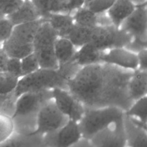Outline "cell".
Segmentation results:
<instances>
[{"instance_id": "obj_35", "label": "cell", "mask_w": 147, "mask_h": 147, "mask_svg": "<svg viewBox=\"0 0 147 147\" xmlns=\"http://www.w3.org/2000/svg\"><path fill=\"white\" fill-rule=\"evenodd\" d=\"M87 0H71L70 1V14H73L74 11L81 8L84 6Z\"/></svg>"}, {"instance_id": "obj_37", "label": "cell", "mask_w": 147, "mask_h": 147, "mask_svg": "<svg viewBox=\"0 0 147 147\" xmlns=\"http://www.w3.org/2000/svg\"><path fill=\"white\" fill-rule=\"evenodd\" d=\"M8 95V94H7ZM7 95H0V109H1V106H2L3 103H4V100L7 98Z\"/></svg>"}, {"instance_id": "obj_3", "label": "cell", "mask_w": 147, "mask_h": 147, "mask_svg": "<svg viewBox=\"0 0 147 147\" xmlns=\"http://www.w3.org/2000/svg\"><path fill=\"white\" fill-rule=\"evenodd\" d=\"M68 80L57 69L40 67L30 74L22 76L19 79L14 90V95L17 98L22 94L30 91L53 89L55 88L67 89Z\"/></svg>"}, {"instance_id": "obj_13", "label": "cell", "mask_w": 147, "mask_h": 147, "mask_svg": "<svg viewBox=\"0 0 147 147\" xmlns=\"http://www.w3.org/2000/svg\"><path fill=\"white\" fill-rule=\"evenodd\" d=\"M124 129L127 146L147 147V131L126 114Z\"/></svg>"}, {"instance_id": "obj_7", "label": "cell", "mask_w": 147, "mask_h": 147, "mask_svg": "<svg viewBox=\"0 0 147 147\" xmlns=\"http://www.w3.org/2000/svg\"><path fill=\"white\" fill-rule=\"evenodd\" d=\"M69 119L57 106L54 100L51 99L39 111L37 118V128L32 134L42 136L55 132L63 127Z\"/></svg>"}, {"instance_id": "obj_4", "label": "cell", "mask_w": 147, "mask_h": 147, "mask_svg": "<svg viewBox=\"0 0 147 147\" xmlns=\"http://www.w3.org/2000/svg\"><path fill=\"white\" fill-rule=\"evenodd\" d=\"M125 111L115 106L86 108L78 122L83 137L90 139L94 135L110 125L124 119Z\"/></svg>"}, {"instance_id": "obj_19", "label": "cell", "mask_w": 147, "mask_h": 147, "mask_svg": "<svg viewBox=\"0 0 147 147\" xmlns=\"http://www.w3.org/2000/svg\"><path fill=\"white\" fill-rule=\"evenodd\" d=\"M47 21L57 32L58 37H67L76 23L73 15L70 13H51Z\"/></svg>"}, {"instance_id": "obj_1", "label": "cell", "mask_w": 147, "mask_h": 147, "mask_svg": "<svg viewBox=\"0 0 147 147\" xmlns=\"http://www.w3.org/2000/svg\"><path fill=\"white\" fill-rule=\"evenodd\" d=\"M134 71L104 63L83 66L68 81L67 90L86 108L115 106L126 112L134 103L128 90Z\"/></svg>"}, {"instance_id": "obj_33", "label": "cell", "mask_w": 147, "mask_h": 147, "mask_svg": "<svg viewBox=\"0 0 147 147\" xmlns=\"http://www.w3.org/2000/svg\"><path fill=\"white\" fill-rule=\"evenodd\" d=\"M9 57L2 46L0 47V73L7 72V66Z\"/></svg>"}, {"instance_id": "obj_20", "label": "cell", "mask_w": 147, "mask_h": 147, "mask_svg": "<svg viewBox=\"0 0 147 147\" xmlns=\"http://www.w3.org/2000/svg\"><path fill=\"white\" fill-rule=\"evenodd\" d=\"M77 50V47L68 38L57 37L55 43V53L59 65L73 60Z\"/></svg>"}, {"instance_id": "obj_6", "label": "cell", "mask_w": 147, "mask_h": 147, "mask_svg": "<svg viewBox=\"0 0 147 147\" xmlns=\"http://www.w3.org/2000/svg\"><path fill=\"white\" fill-rule=\"evenodd\" d=\"M132 40V37L120 27L113 24L94 27L90 42L99 51H106L115 47H126Z\"/></svg>"}, {"instance_id": "obj_23", "label": "cell", "mask_w": 147, "mask_h": 147, "mask_svg": "<svg viewBox=\"0 0 147 147\" xmlns=\"http://www.w3.org/2000/svg\"><path fill=\"white\" fill-rule=\"evenodd\" d=\"M93 30V28L82 27L76 24L66 38H68L77 48H80L90 42Z\"/></svg>"}, {"instance_id": "obj_25", "label": "cell", "mask_w": 147, "mask_h": 147, "mask_svg": "<svg viewBox=\"0 0 147 147\" xmlns=\"http://www.w3.org/2000/svg\"><path fill=\"white\" fill-rule=\"evenodd\" d=\"M19 79L7 72L0 73V95H7L14 92Z\"/></svg>"}, {"instance_id": "obj_18", "label": "cell", "mask_w": 147, "mask_h": 147, "mask_svg": "<svg viewBox=\"0 0 147 147\" xmlns=\"http://www.w3.org/2000/svg\"><path fill=\"white\" fill-rule=\"evenodd\" d=\"M14 25L30 22L42 19L31 0L24 1L23 4L14 12L7 16Z\"/></svg>"}, {"instance_id": "obj_39", "label": "cell", "mask_w": 147, "mask_h": 147, "mask_svg": "<svg viewBox=\"0 0 147 147\" xmlns=\"http://www.w3.org/2000/svg\"><path fill=\"white\" fill-rule=\"evenodd\" d=\"M5 17V16L4 15V14H2V13L1 12V11H0V19H1V18H3V17Z\"/></svg>"}, {"instance_id": "obj_40", "label": "cell", "mask_w": 147, "mask_h": 147, "mask_svg": "<svg viewBox=\"0 0 147 147\" xmlns=\"http://www.w3.org/2000/svg\"><path fill=\"white\" fill-rule=\"evenodd\" d=\"M144 4H146V5L147 6V0H146V2H145V3H144Z\"/></svg>"}, {"instance_id": "obj_38", "label": "cell", "mask_w": 147, "mask_h": 147, "mask_svg": "<svg viewBox=\"0 0 147 147\" xmlns=\"http://www.w3.org/2000/svg\"><path fill=\"white\" fill-rule=\"evenodd\" d=\"M131 1H133L136 5H137V4H144V3L146 1V0H131Z\"/></svg>"}, {"instance_id": "obj_16", "label": "cell", "mask_w": 147, "mask_h": 147, "mask_svg": "<svg viewBox=\"0 0 147 147\" xmlns=\"http://www.w3.org/2000/svg\"><path fill=\"white\" fill-rule=\"evenodd\" d=\"M129 95L134 102L147 95V70H137L133 72L128 86Z\"/></svg>"}, {"instance_id": "obj_9", "label": "cell", "mask_w": 147, "mask_h": 147, "mask_svg": "<svg viewBox=\"0 0 147 147\" xmlns=\"http://www.w3.org/2000/svg\"><path fill=\"white\" fill-rule=\"evenodd\" d=\"M53 100L58 109L70 120L79 122L86 111V106L78 100L67 89H53Z\"/></svg>"}, {"instance_id": "obj_42", "label": "cell", "mask_w": 147, "mask_h": 147, "mask_svg": "<svg viewBox=\"0 0 147 147\" xmlns=\"http://www.w3.org/2000/svg\"><path fill=\"white\" fill-rule=\"evenodd\" d=\"M23 1H26V0H23Z\"/></svg>"}, {"instance_id": "obj_24", "label": "cell", "mask_w": 147, "mask_h": 147, "mask_svg": "<svg viewBox=\"0 0 147 147\" xmlns=\"http://www.w3.org/2000/svg\"><path fill=\"white\" fill-rule=\"evenodd\" d=\"M125 114L141 123H147V95L135 100Z\"/></svg>"}, {"instance_id": "obj_27", "label": "cell", "mask_w": 147, "mask_h": 147, "mask_svg": "<svg viewBox=\"0 0 147 147\" xmlns=\"http://www.w3.org/2000/svg\"><path fill=\"white\" fill-rule=\"evenodd\" d=\"M14 132V123L9 116L0 113V144Z\"/></svg>"}, {"instance_id": "obj_14", "label": "cell", "mask_w": 147, "mask_h": 147, "mask_svg": "<svg viewBox=\"0 0 147 147\" xmlns=\"http://www.w3.org/2000/svg\"><path fill=\"white\" fill-rule=\"evenodd\" d=\"M44 19L14 25L10 38L24 44H33L36 34Z\"/></svg>"}, {"instance_id": "obj_28", "label": "cell", "mask_w": 147, "mask_h": 147, "mask_svg": "<svg viewBox=\"0 0 147 147\" xmlns=\"http://www.w3.org/2000/svg\"><path fill=\"white\" fill-rule=\"evenodd\" d=\"M21 60L23 76L34 73L40 67L38 58L34 52L26 57H23L22 59H21Z\"/></svg>"}, {"instance_id": "obj_41", "label": "cell", "mask_w": 147, "mask_h": 147, "mask_svg": "<svg viewBox=\"0 0 147 147\" xmlns=\"http://www.w3.org/2000/svg\"><path fill=\"white\" fill-rule=\"evenodd\" d=\"M1 46H2V45H0V47H1Z\"/></svg>"}, {"instance_id": "obj_34", "label": "cell", "mask_w": 147, "mask_h": 147, "mask_svg": "<svg viewBox=\"0 0 147 147\" xmlns=\"http://www.w3.org/2000/svg\"><path fill=\"white\" fill-rule=\"evenodd\" d=\"M139 59V69L147 70V48L137 53Z\"/></svg>"}, {"instance_id": "obj_21", "label": "cell", "mask_w": 147, "mask_h": 147, "mask_svg": "<svg viewBox=\"0 0 147 147\" xmlns=\"http://www.w3.org/2000/svg\"><path fill=\"white\" fill-rule=\"evenodd\" d=\"M101 51L98 50L90 44H87L78 48L74 60L80 67L100 63H101Z\"/></svg>"}, {"instance_id": "obj_29", "label": "cell", "mask_w": 147, "mask_h": 147, "mask_svg": "<svg viewBox=\"0 0 147 147\" xmlns=\"http://www.w3.org/2000/svg\"><path fill=\"white\" fill-rule=\"evenodd\" d=\"M14 25L7 17L0 19V45H2L12 34Z\"/></svg>"}, {"instance_id": "obj_15", "label": "cell", "mask_w": 147, "mask_h": 147, "mask_svg": "<svg viewBox=\"0 0 147 147\" xmlns=\"http://www.w3.org/2000/svg\"><path fill=\"white\" fill-rule=\"evenodd\" d=\"M136 4L131 0H116L112 7L108 10L112 24L116 27H120L123 22L133 13Z\"/></svg>"}, {"instance_id": "obj_12", "label": "cell", "mask_w": 147, "mask_h": 147, "mask_svg": "<svg viewBox=\"0 0 147 147\" xmlns=\"http://www.w3.org/2000/svg\"><path fill=\"white\" fill-rule=\"evenodd\" d=\"M101 63L113 65L130 70L139 69L137 53L126 47H115L102 52Z\"/></svg>"}, {"instance_id": "obj_22", "label": "cell", "mask_w": 147, "mask_h": 147, "mask_svg": "<svg viewBox=\"0 0 147 147\" xmlns=\"http://www.w3.org/2000/svg\"><path fill=\"white\" fill-rule=\"evenodd\" d=\"M2 47L9 57L22 59L34 52L33 44H24L9 38L2 44Z\"/></svg>"}, {"instance_id": "obj_5", "label": "cell", "mask_w": 147, "mask_h": 147, "mask_svg": "<svg viewBox=\"0 0 147 147\" xmlns=\"http://www.w3.org/2000/svg\"><path fill=\"white\" fill-rule=\"evenodd\" d=\"M57 37V32L48 21L44 20L36 34L33 42L34 53L38 58L42 68H58L59 63L55 53V43Z\"/></svg>"}, {"instance_id": "obj_31", "label": "cell", "mask_w": 147, "mask_h": 147, "mask_svg": "<svg viewBox=\"0 0 147 147\" xmlns=\"http://www.w3.org/2000/svg\"><path fill=\"white\" fill-rule=\"evenodd\" d=\"M7 72L15 77L22 78L23 76L22 60L20 58L9 57L7 66Z\"/></svg>"}, {"instance_id": "obj_8", "label": "cell", "mask_w": 147, "mask_h": 147, "mask_svg": "<svg viewBox=\"0 0 147 147\" xmlns=\"http://www.w3.org/2000/svg\"><path fill=\"white\" fill-rule=\"evenodd\" d=\"M82 136L78 122L69 119L62 128L43 136L45 146H74Z\"/></svg>"}, {"instance_id": "obj_11", "label": "cell", "mask_w": 147, "mask_h": 147, "mask_svg": "<svg viewBox=\"0 0 147 147\" xmlns=\"http://www.w3.org/2000/svg\"><path fill=\"white\" fill-rule=\"evenodd\" d=\"M129 33L132 39L147 41V6L137 4L131 14L120 27Z\"/></svg>"}, {"instance_id": "obj_10", "label": "cell", "mask_w": 147, "mask_h": 147, "mask_svg": "<svg viewBox=\"0 0 147 147\" xmlns=\"http://www.w3.org/2000/svg\"><path fill=\"white\" fill-rule=\"evenodd\" d=\"M90 141L92 146H127L124 129V119L100 131L94 135Z\"/></svg>"}, {"instance_id": "obj_2", "label": "cell", "mask_w": 147, "mask_h": 147, "mask_svg": "<svg viewBox=\"0 0 147 147\" xmlns=\"http://www.w3.org/2000/svg\"><path fill=\"white\" fill-rule=\"evenodd\" d=\"M53 98V89L27 92L19 96L16 103L15 112L11 117L14 131L32 134L37 128L39 111Z\"/></svg>"}, {"instance_id": "obj_26", "label": "cell", "mask_w": 147, "mask_h": 147, "mask_svg": "<svg viewBox=\"0 0 147 147\" xmlns=\"http://www.w3.org/2000/svg\"><path fill=\"white\" fill-rule=\"evenodd\" d=\"M116 0H87L83 7L96 14L107 12Z\"/></svg>"}, {"instance_id": "obj_30", "label": "cell", "mask_w": 147, "mask_h": 147, "mask_svg": "<svg viewBox=\"0 0 147 147\" xmlns=\"http://www.w3.org/2000/svg\"><path fill=\"white\" fill-rule=\"evenodd\" d=\"M23 2V0H0V11L7 17L14 12Z\"/></svg>"}, {"instance_id": "obj_36", "label": "cell", "mask_w": 147, "mask_h": 147, "mask_svg": "<svg viewBox=\"0 0 147 147\" xmlns=\"http://www.w3.org/2000/svg\"><path fill=\"white\" fill-rule=\"evenodd\" d=\"M130 118H131V117H130ZM131 119L134 121L136 122V123H138V124H139V125H140V126H142V127H143L144 129L145 130H146V131H147V123H141V122H139V121L136 120V119H133V118H131Z\"/></svg>"}, {"instance_id": "obj_17", "label": "cell", "mask_w": 147, "mask_h": 147, "mask_svg": "<svg viewBox=\"0 0 147 147\" xmlns=\"http://www.w3.org/2000/svg\"><path fill=\"white\" fill-rule=\"evenodd\" d=\"M1 146H45L43 136L14 131L0 144Z\"/></svg>"}, {"instance_id": "obj_32", "label": "cell", "mask_w": 147, "mask_h": 147, "mask_svg": "<svg viewBox=\"0 0 147 147\" xmlns=\"http://www.w3.org/2000/svg\"><path fill=\"white\" fill-rule=\"evenodd\" d=\"M70 1L71 0H53L51 13H63L70 14Z\"/></svg>"}]
</instances>
